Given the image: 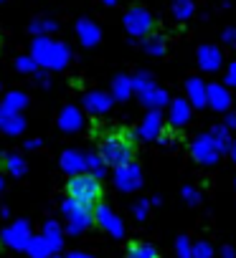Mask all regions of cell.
<instances>
[{
	"instance_id": "obj_1",
	"label": "cell",
	"mask_w": 236,
	"mask_h": 258,
	"mask_svg": "<svg viewBox=\"0 0 236 258\" xmlns=\"http://www.w3.org/2000/svg\"><path fill=\"white\" fill-rule=\"evenodd\" d=\"M135 137L125 126L107 129V135L99 140V157L109 167H127L135 157Z\"/></svg>"
},
{
	"instance_id": "obj_2",
	"label": "cell",
	"mask_w": 236,
	"mask_h": 258,
	"mask_svg": "<svg viewBox=\"0 0 236 258\" xmlns=\"http://www.w3.org/2000/svg\"><path fill=\"white\" fill-rule=\"evenodd\" d=\"M66 195H69L71 203L84 205L89 210H97L99 203H102L104 190H102V182L94 175H84L81 172V175H71L66 180Z\"/></svg>"
},
{
	"instance_id": "obj_3",
	"label": "cell",
	"mask_w": 236,
	"mask_h": 258,
	"mask_svg": "<svg viewBox=\"0 0 236 258\" xmlns=\"http://www.w3.org/2000/svg\"><path fill=\"white\" fill-rule=\"evenodd\" d=\"M218 63H221V53H218L213 46L201 48V66H203L206 71H216V69H218Z\"/></svg>"
},
{
	"instance_id": "obj_4",
	"label": "cell",
	"mask_w": 236,
	"mask_h": 258,
	"mask_svg": "<svg viewBox=\"0 0 236 258\" xmlns=\"http://www.w3.org/2000/svg\"><path fill=\"white\" fill-rule=\"evenodd\" d=\"M198 147H201V150H196V155H198L201 160H206V162H213V160L218 157V147H216L213 137H206V140H201V142H198Z\"/></svg>"
},
{
	"instance_id": "obj_5",
	"label": "cell",
	"mask_w": 236,
	"mask_h": 258,
	"mask_svg": "<svg viewBox=\"0 0 236 258\" xmlns=\"http://www.w3.org/2000/svg\"><path fill=\"white\" fill-rule=\"evenodd\" d=\"M127 258H160V255L150 243H132L127 250Z\"/></svg>"
},
{
	"instance_id": "obj_6",
	"label": "cell",
	"mask_w": 236,
	"mask_h": 258,
	"mask_svg": "<svg viewBox=\"0 0 236 258\" xmlns=\"http://www.w3.org/2000/svg\"><path fill=\"white\" fill-rule=\"evenodd\" d=\"M206 96L211 99L213 109H223V106L228 104V96H226V91H223V89H218V86H211V89L206 91Z\"/></svg>"
},
{
	"instance_id": "obj_7",
	"label": "cell",
	"mask_w": 236,
	"mask_h": 258,
	"mask_svg": "<svg viewBox=\"0 0 236 258\" xmlns=\"http://www.w3.org/2000/svg\"><path fill=\"white\" fill-rule=\"evenodd\" d=\"M193 255H196V258H211V245H208V243H198V245L193 248Z\"/></svg>"
},
{
	"instance_id": "obj_8",
	"label": "cell",
	"mask_w": 236,
	"mask_h": 258,
	"mask_svg": "<svg viewBox=\"0 0 236 258\" xmlns=\"http://www.w3.org/2000/svg\"><path fill=\"white\" fill-rule=\"evenodd\" d=\"M188 86H191V94H193V101H196V96H198V104H203V89H201V81H191Z\"/></svg>"
},
{
	"instance_id": "obj_9",
	"label": "cell",
	"mask_w": 236,
	"mask_h": 258,
	"mask_svg": "<svg viewBox=\"0 0 236 258\" xmlns=\"http://www.w3.org/2000/svg\"><path fill=\"white\" fill-rule=\"evenodd\" d=\"M175 3H178V16H180V18H188L191 3H188V0H175Z\"/></svg>"
},
{
	"instance_id": "obj_10",
	"label": "cell",
	"mask_w": 236,
	"mask_h": 258,
	"mask_svg": "<svg viewBox=\"0 0 236 258\" xmlns=\"http://www.w3.org/2000/svg\"><path fill=\"white\" fill-rule=\"evenodd\" d=\"M228 84H231V86H236V63L228 69Z\"/></svg>"
},
{
	"instance_id": "obj_11",
	"label": "cell",
	"mask_w": 236,
	"mask_h": 258,
	"mask_svg": "<svg viewBox=\"0 0 236 258\" xmlns=\"http://www.w3.org/2000/svg\"><path fill=\"white\" fill-rule=\"evenodd\" d=\"M180 255H183V258H188V255H191V253H188V243H185V240H180Z\"/></svg>"
},
{
	"instance_id": "obj_12",
	"label": "cell",
	"mask_w": 236,
	"mask_h": 258,
	"mask_svg": "<svg viewBox=\"0 0 236 258\" xmlns=\"http://www.w3.org/2000/svg\"><path fill=\"white\" fill-rule=\"evenodd\" d=\"M226 41L236 46V31H228V33H226Z\"/></svg>"
},
{
	"instance_id": "obj_13",
	"label": "cell",
	"mask_w": 236,
	"mask_h": 258,
	"mask_svg": "<svg viewBox=\"0 0 236 258\" xmlns=\"http://www.w3.org/2000/svg\"><path fill=\"white\" fill-rule=\"evenodd\" d=\"M233 157H236V147H233Z\"/></svg>"
}]
</instances>
